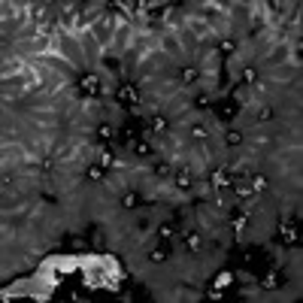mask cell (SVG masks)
<instances>
[{"mask_svg": "<svg viewBox=\"0 0 303 303\" xmlns=\"http://www.w3.org/2000/svg\"><path fill=\"white\" fill-rule=\"evenodd\" d=\"M209 182H212V188L222 194V191H228V188H234V182H237V176L228 170V167H215L212 170V176H209Z\"/></svg>", "mask_w": 303, "mask_h": 303, "instance_id": "1", "label": "cell"}, {"mask_svg": "<svg viewBox=\"0 0 303 303\" xmlns=\"http://www.w3.org/2000/svg\"><path fill=\"white\" fill-rule=\"evenodd\" d=\"M115 100H118V106H124V109H134V106H140V91H137L134 85H118V91H115Z\"/></svg>", "mask_w": 303, "mask_h": 303, "instance_id": "2", "label": "cell"}, {"mask_svg": "<svg viewBox=\"0 0 303 303\" xmlns=\"http://www.w3.org/2000/svg\"><path fill=\"white\" fill-rule=\"evenodd\" d=\"M79 85H82V94H85V97H97V94H100V76H97V73H85V76L79 79Z\"/></svg>", "mask_w": 303, "mask_h": 303, "instance_id": "3", "label": "cell"}, {"mask_svg": "<svg viewBox=\"0 0 303 303\" xmlns=\"http://www.w3.org/2000/svg\"><path fill=\"white\" fill-rule=\"evenodd\" d=\"M173 182H176L179 191H191V188H194V170H191V167H179L176 176H173Z\"/></svg>", "mask_w": 303, "mask_h": 303, "instance_id": "4", "label": "cell"}, {"mask_svg": "<svg viewBox=\"0 0 303 303\" xmlns=\"http://www.w3.org/2000/svg\"><path fill=\"white\" fill-rule=\"evenodd\" d=\"M112 137H115V124H112V121H106V118H103V121H97V127H94V140H97L100 146H106Z\"/></svg>", "mask_w": 303, "mask_h": 303, "instance_id": "5", "label": "cell"}, {"mask_svg": "<svg viewBox=\"0 0 303 303\" xmlns=\"http://www.w3.org/2000/svg\"><path fill=\"white\" fill-rule=\"evenodd\" d=\"M170 255H173L170 243H158V246H152V249H149V261H152V264H167V261H170Z\"/></svg>", "mask_w": 303, "mask_h": 303, "instance_id": "6", "label": "cell"}, {"mask_svg": "<svg viewBox=\"0 0 303 303\" xmlns=\"http://www.w3.org/2000/svg\"><path fill=\"white\" fill-rule=\"evenodd\" d=\"M282 240H285V246L300 243V234H297V219H285V222H282Z\"/></svg>", "mask_w": 303, "mask_h": 303, "instance_id": "7", "label": "cell"}, {"mask_svg": "<svg viewBox=\"0 0 303 303\" xmlns=\"http://www.w3.org/2000/svg\"><path fill=\"white\" fill-rule=\"evenodd\" d=\"M149 131H152V134H158V137H161V134H167V131H170V118H167V115H161V112L149 115Z\"/></svg>", "mask_w": 303, "mask_h": 303, "instance_id": "8", "label": "cell"}, {"mask_svg": "<svg viewBox=\"0 0 303 303\" xmlns=\"http://www.w3.org/2000/svg\"><path fill=\"white\" fill-rule=\"evenodd\" d=\"M182 243H185V249H188L191 255H197V252L203 249V237H200V231H185Z\"/></svg>", "mask_w": 303, "mask_h": 303, "instance_id": "9", "label": "cell"}, {"mask_svg": "<svg viewBox=\"0 0 303 303\" xmlns=\"http://www.w3.org/2000/svg\"><path fill=\"white\" fill-rule=\"evenodd\" d=\"M246 225H249V209H246V206H237L234 215H231V228H234V231H243Z\"/></svg>", "mask_w": 303, "mask_h": 303, "instance_id": "10", "label": "cell"}, {"mask_svg": "<svg viewBox=\"0 0 303 303\" xmlns=\"http://www.w3.org/2000/svg\"><path fill=\"white\" fill-rule=\"evenodd\" d=\"M176 231H179L176 222H161V225H158V240H161V243H170V240L176 237Z\"/></svg>", "mask_w": 303, "mask_h": 303, "instance_id": "11", "label": "cell"}, {"mask_svg": "<svg viewBox=\"0 0 303 303\" xmlns=\"http://www.w3.org/2000/svg\"><path fill=\"white\" fill-rule=\"evenodd\" d=\"M140 200H143V197H140V191H124V194L118 197V206H121V209H137V206H140Z\"/></svg>", "mask_w": 303, "mask_h": 303, "instance_id": "12", "label": "cell"}, {"mask_svg": "<svg viewBox=\"0 0 303 303\" xmlns=\"http://www.w3.org/2000/svg\"><path fill=\"white\" fill-rule=\"evenodd\" d=\"M134 155L137 158H152L155 155V146L149 140H134Z\"/></svg>", "mask_w": 303, "mask_h": 303, "instance_id": "13", "label": "cell"}, {"mask_svg": "<svg viewBox=\"0 0 303 303\" xmlns=\"http://www.w3.org/2000/svg\"><path fill=\"white\" fill-rule=\"evenodd\" d=\"M188 137H191V140H206V137H209V124H206V121H194L191 131H188Z\"/></svg>", "mask_w": 303, "mask_h": 303, "instance_id": "14", "label": "cell"}, {"mask_svg": "<svg viewBox=\"0 0 303 303\" xmlns=\"http://www.w3.org/2000/svg\"><path fill=\"white\" fill-rule=\"evenodd\" d=\"M152 176H155L158 182H164V179H170V176H173V167H170L167 161H161V164H155V167H152Z\"/></svg>", "mask_w": 303, "mask_h": 303, "instance_id": "15", "label": "cell"}, {"mask_svg": "<svg viewBox=\"0 0 303 303\" xmlns=\"http://www.w3.org/2000/svg\"><path fill=\"white\" fill-rule=\"evenodd\" d=\"M258 285H261L264 291H273V288L279 285V276H276V270H267V273H264V276L258 279Z\"/></svg>", "mask_w": 303, "mask_h": 303, "instance_id": "16", "label": "cell"}, {"mask_svg": "<svg viewBox=\"0 0 303 303\" xmlns=\"http://www.w3.org/2000/svg\"><path fill=\"white\" fill-rule=\"evenodd\" d=\"M219 55H225V58H234L237 55V42L228 36V39H219Z\"/></svg>", "mask_w": 303, "mask_h": 303, "instance_id": "17", "label": "cell"}, {"mask_svg": "<svg viewBox=\"0 0 303 303\" xmlns=\"http://www.w3.org/2000/svg\"><path fill=\"white\" fill-rule=\"evenodd\" d=\"M243 140H246V137H243V134H240L237 127H231V131L225 134V143H228L231 149H240V146H243Z\"/></svg>", "mask_w": 303, "mask_h": 303, "instance_id": "18", "label": "cell"}, {"mask_svg": "<svg viewBox=\"0 0 303 303\" xmlns=\"http://www.w3.org/2000/svg\"><path fill=\"white\" fill-rule=\"evenodd\" d=\"M85 176H88L91 182H103V179H106V167H100V164L94 161V164L88 167V173H85Z\"/></svg>", "mask_w": 303, "mask_h": 303, "instance_id": "19", "label": "cell"}, {"mask_svg": "<svg viewBox=\"0 0 303 303\" xmlns=\"http://www.w3.org/2000/svg\"><path fill=\"white\" fill-rule=\"evenodd\" d=\"M234 188H237V197H240V200H252V197H255L252 182H234Z\"/></svg>", "mask_w": 303, "mask_h": 303, "instance_id": "20", "label": "cell"}, {"mask_svg": "<svg viewBox=\"0 0 303 303\" xmlns=\"http://www.w3.org/2000/svg\"><path fill=\"white\" fill-rule=\"evenodd\" d=\"M197 79H200V70H197V67H185V70H182V82H185V85H194Z\"/></svg>", "mask_w": 303, "mask_h": 303, "instance_id": "21", "label": "cell"}, {"mask_svg": "<svg viewBox=\"0 0 303 303\" xmlns=\"http://www.w3.org/2000/svg\"><path fill=\"white\" fill-rule=\"evenodd\" d=\"M249 182H252V191H264V188H267V176H264V173H252Z\"/></svg>", "mask_w": 303, "mask_h": 303, "instance_id": "22", "label": "cell"}, {"mask_svg": "<svg viewBox=\"0 0 303 303\" xmlns=\"http://www.w3.org/2000/svg\"><path fill=\"white\" fill-rule=\"evenodd\" d=\"M240 76H243V82H246V85H255V82H258V70H255V67H243V73H240Z\"/></svg>", "mask_w": 303, "mask_h": 303, "instance_id": "23", "label": "cell"}, {"mask_svg": "<svg viewBox=\"0 0 303 303\" xmlns=\"http://www.w3.org/2000/svg\"><path fill=\"white\" fill-rule=\"evenodd\" d=\"M231 279H234V276H231L228 270H222V273L215 276V285H212V288H219V291H222V288H228V285H231Z\"/></svg>", "mask_w": 303, "mask_h": 303, "instance_id": "24", "label": "cell"}, {"mask_svg": "<svg viewBox=\"0 0 303 303\" xmlns=\"http://www.w3.org/2000/svg\"><path fill=\"white\" fill-rule=\"evenodd\" d=\"M103 64H106L109 70H115V73L121 70V58H115V55H103Z\"/></svg>", "mask_w": 303, "mask_h": 303, "instance_id": "25", "label": "cell"}, {"mask_svg": "<svg viewBox=\"0 0 303 303\" xmlns=\"http://www.w3.org/2000/svg\"><path fill=\"white\" fill-rule=\"evenodd\" d=\"M258 118H261V121H270V118H273V109H270V106H261V109H258Z\"/></svg>", "mask_w": 303, "mask_h": 303, "instance_id": "26", "label": "cell"}, {"mask_svg": "<svg viewBox=\"0 0 303 303\" xmlns=\"http://www.w3.org/2000/svg\"><path fill=\"white\" fill-rule=\"evenodd\" d=\"M200 109H209V94H197V100H194Z\"/></svg>", "mask_w": 303, "mask_h": 303, "instance_id": "27", "label": "cell"}]
</instances>
